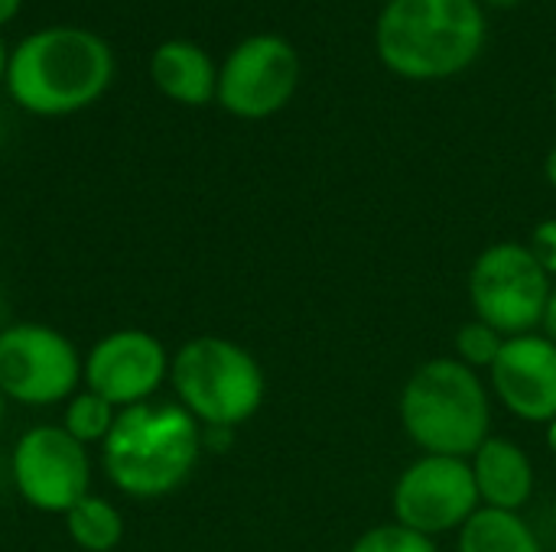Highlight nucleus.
<instances>
[{"instance_id": "obj_1", "label": "nucleus", "mask_w": 556, "mask_h": 552, "mask_svg": "<svg viewBox=\"0 0 556 552\" xmlns=\"http://www.w3.org/2000/svg\"><path fill=\"white\" fill-rule=\"evenodd\" d=\"M111 42L85 26H42L10 49L7 94L36 117H65L91 107L114 81Z\"/></svg>"}, {"instance_id": "obj_2", "label": "nucleus", "mask_w": 556, "mask_h": 552, "mask_svg": "<svg viewBox=\"0 0 556 552\" xmlns=\"http://www.w3.org/2000/svg\"><path fill=\"white\" fill-rule=\"evenodd\" d=\"M202 452L205 429L176 400H150L117 413L101 446V468L124 498L156 501L192 478Z\"/></svg>"}, {"instance_id": "obj_3", "label": "nucleus", "mask_w": 556, "mask_h": 552, "mask_svg": "<svg viewBox=\"0 0 556 552\" xmlns=\"http://www.w3.org/2000/svg\"><path fill=\"white\" fill-rule=\"evenodd\" d=\"M489 36L479 0H388L375 23L378 59L407 81L466 72Z\"/></svg>"}, {"instance_id": "obj_4", "label": "nucleus", "mask_w": 556, "mask_h": 552, "mask_svg": "<svg viewBox=\"0 0 556 552\" xmlns=\"http://www.w3.org/2000/svg\"><path fill=\"white\" fill-rule=\"evenodd\" d=\"M397 416L420 455L469 459L492 436V390L479 371L440 355L410 371Z\"/></svg>"}, {"instance_id": "obj_5", "label": "nucleus", "mask_w": 556, "mask_h": 552, "mask_svg": "<svg viewBox=\"0 0 556 552\" xmlns=\"http://www.w3.org/2000/svg\"><path fill=\"white\" fill-rule=\"evenodd\" d=\"M169 387L176 403L205 433H235L267 397L261 361L225 335H195L173 351Z\"/></svg>"}, {"instance_id": "obj_6", "label": "nucleus", "mask_w": 556, "mask_h": 552, "mask_svg": "<svg viewBox=\"0 0 556 552\" xmlns=\"http://www.w3.org/2000/svg\"><path fill=\"white\" fill-rule=\"evenodd\" d=\"M551 286L554 280L521 241L489 244L472 260L466 280L472 316L495 325L508 338L541 332Z\"/></svg>"}, {"instance_id": "obj_7", "label": "nucleus", "mask_w": 556, "mask_h": 552, "mask_svg": "<svg viewBox=\"0 0 556 552\" xmlns=\"http://www.w3.org/2000/svg\"><path fill=\"white\" fill-rule=\"evenodd\" d=\"M85 355L46 322H13L0 332V394L29 410L62 407L81 390Z\"/></svg>"}, {"instance_id": "obj_8", "label": "nucleus", "mask_w": 556, "mask_h": 552, "mask_svg": "<svg viewBox=\"0 0 556 552\" xmlns=\"http://www.w3.org/2000/svg\"><path fill=\"white\" fill-rule=\"evenodd\" d=\"M10 482L26 508L65 517L91 495V449L72 439L59 423L29 426L10 449Z\"/></svg>"}, {"instance_id": "obj_9", "label": "nucleus", "mask_w": 556, "mask_h": 552, "mask_svg": "<svg viewBox=\"0 0 556 552\" xmlns=\"http://www.w3.org/2000/svg\"><path fill=\"white\" fill-rule=\"evenodd\" d=\"M300 85V55L277 33L241 39L218 65L215 101L241 120H264L283 111Z\"/></svg>"}, {"instance_id": "obj_10", "label": "nucleus", "mask_w": 556, "mask_h": 552, "mask_svg": "<svg viewBox=\"0 0 556 552\" xmlns=\"http://www.w3.org/2000/svg\"><path fill=\"white\" fill-rule=\"evenodd\" d=\"M479 508L469 459L456 455H417L391 488L394 521L430 540L459 534Z\"/></svg>"}, {"instance_id": "obj_11", "label": "nucleus", "mask_w": 556, "mask_h": 552, "mask_svg": "<svg viewBox=\"0 0 556 552\" xmlns=\"http://www.w3.org/2000/svg\"><path fill=\"white\" fill-rule=\"evenodd\" d=\"M173 355L163 338L147 329H114L85 351L81 387L104 397L117 410L156 400L169 384Z\"/></svg>"}, {"instance_id": "obj_12", "label": "nucleus", "mask_w": 556, "mask_h": 552, "mask_svg": "<svg viewBox=\"0 0 556 552\" xmlns=\"http://www.w3.org/2000/svg\"><path fill=\"white\" fill-rule=\"evenodd\" d=\"M489 390L515 420L547 426L556 416V342L541 332L508 338L489 371Z\"/></svg>"}, {"instance_id": "obj_13", "label": "nucleus", "mask_w": 556, "mask_h": 552, "mask_svg": "<svg viewBox=\"0 0 556 552\" xmlns=\"http://www.w3.org/2000/svg\"><path fill=\"white\" fill-rule=\"evenodd\" d=\"M469 468H472V482H476L482 508L521 514L531 504L534 488H538V475H534L531 455L515 439L492 433L469 455Z\"/></svg>"}, {"instance_id": "obj_14", "label": "nucleus", "mask_w": 556, "mask_h": 552, "mask_svg": "<svg viewBox=\"0 0 556 552\" xmlns=\"http://www.w3.org/2000/svg\"><path fill=\"white\" fill-rule=\"evenodd\" d=\"M150 78L163 98L186 107H202L218 91V65L192 39L160 42L150 55Z\"/></svg>"}, {"instance_id": "obj_15", "label": "nucleus", "mask_w": 556, "mask_h": 552, "mask_svg": "<svg viewBox=\"0 0 556 552\" xmlns=\"http://www.w3.org/2000/svg\"><path fill=\"white\" fill-rule=\"evenodd\" d=\"M456 552H544L521 514L479 508L456 534Z\"/></svg>"}, {"instance_id": "obj_16", "label": "nucleus", "mask_w": 556, "mask_h": 552, "mask_svg": "<svg viewBox=\"0 0 556 552\" xmlns=\"http://www.w3.org/2000/svg\"><path fill=\"white\" fill-rule=\"evenodd\" d=\"M65 534L81 552H114L124 543L127 524L114 501L101 495H85L65 517Z\"/></svg>"}, {"instance_id": "obj_17", "label": "nucleus", "mask_w": 556, "mask_h": 552, "mask_svg": "<svg viewBox=\"0 0 556 552\" xmlns=\"http://www.w3.org/2000/svg\"><path fill=\"white\" fill-rule=\"evenodd\" d=\"M117 407L114 403H108L104 397H98V394H91V390H78V394H72L65 403H62V420H59V426L72 436V439H78L81 446H88V449H101L104 442H108V436H111V429H114V423H117Z\"/></svg>"}, {"instance_id": "obj_18", "label": "nucleus", "mask_w": 556, "mask_h": 552, "mask_svg": "<svg viewBox=\"0 0 556 552\" xmlns=\"http://www.w3.org/2000/svg\"><path fill=\"white\" fill-rule=\"evenodd\" d=\"M508 335H502L495 325L482 322V319H469L456 329V338H453V358L463 361L466 368L479 371V374H489L492 364L498 361L502 348H505Z\"/></svg>"}, {"instance_id": "obj_19", "label": "nucleus", "mask_w": 556, "mask_h": 552, "mask_svg": "<svg viewBox=\"0 0 556 552\" xmlns=\"http://www.w3.org/2000/svg\"><path fill=\"white\" fill-rule=\"evenodd\" d=\"M349 552H440L437 550V540L391 521V524H378L371 530H365Z\"/></svg>"}, {"instance_id": "obj_20", "label": "nucleus", "mask_w": 556, "mask_h": 552, "mask_svg": "<svg viewBox=\"0 0 556 552\" xmlns=\"http://www.w3.org/2000/svg\"><path fill=\"white\" fill-rule=\"evenodd\" d=\"M528 251L534 254V260L544 267V273L556 280V218H544L534 224L531 238L525 241Z\"/></svg>"}, {"instance_id": "obj_21", "label": "nucleus", "mask_w": 556, "mask_h": 552, "mask_svg": "<svg viewBox=\"0 0 556 552\" xmlns=\"http://www.w3.org/2000/svg\"><path fill=\"white\" fill-rule=\"evenodd\" d=\"M541 335H547L551 342H556V280L554 286H551V296H547L544 319H541Z\"/></svg>"}, {"instance_id": "obj_22", "label": "nucleus", "mask_w": 556, "mask_h": 552, "mask_svg": "<svg viewBox=\"0 0 556 552\" xmlns=\"http://www.w3.org/2000/svg\"><path fill=\"white\" fill-rule=\"evenodd\" d=\"M23 10V0H0V26L13 23Z\"/></svg>"}, {"instance_id": "obj_23", "label": "nucleus", "mask_w": 556, "mask_h": 552, "mask_svg": "<svg viewBox=\"0 0 556 552\" xmlns=\"http://www.w3.org/2000/svg\"><path fill=\"white\" fill-rule=\"evenodd\" d=\"M13 309H10V293H7V286H3V280H0V332L7 329V325H13Z\"/></svg>"}, {"instance_id": "obj_24", "label": "nucleus", "mask_w": 556, "mask_h": 552, "mask_svg": "<svg viewBox=\"0 0 556 552\" xmlns=\"http://www.w3.org/2000/svg\"><path fill=\"white\" fill-rule=\"evenodd\" d=\"M544 179L551 189H556V146H551V153L544 156Z\"/></svg>"}, {"instance_id": "obj_25", "label": "nucleus", "mask_w": 556, "mask_h": 552, "mask_svg": "<svg viewBox=\"0 0 556 552\" xmlns=\"http://www.w3.org/2000/svg\"><path fill=\"white\" fill-rule=\"evenodd\" d=\"M7 68H10V49H7V42L0 36V85L7 81Z\"/></svg>"}, {"instance_id": "obj_26", "label": "nucleus", "mask_w": 556, "mask_h": 552, "mask_svg": "<svg viewBox=\"0 0 556 552\" xmlns=\"http://www.w3.org/2000/svg\"><path fill=\"white\" fill-rule=\"evenodd\" d=\"M544 439H547V449L556 455V416L544 426Z\"/></svg>"}, {"instance_id": "obj_27", "label": "nucleus", "mask_w": 556, "mask_h": 552, "mask_svg": "<svg viewBox=\"0 0 556 552\" xmlns=\"http://www.w3.org/2000/svg\"><path fill=\"white\" fill-rule=\"evenodd\" d=\"M479 3H492V7H515L518 0H479Z\"/></svg>"}, {"instance_id": "obj_28", "label": "nucleus", "mask_w": 556, "mask_h": 552, "mask_svg": "<svg viewBox=\"0 0 556 552\" xmlns=\"http://www.w3.org/2000/svg\"><path fill=\"white\" fill-rule=\"evenodd\" d=\"M3 420H7V397L0 394V429H3Z\"/></svg>"}, {"instance_id": "obj_29", "label": "nucleus", "mask_w": 556, "mask_h": 552, "mask_svg": "<svg viewBox=\"0 0 556 552\" xmlns=\"http://www.w3.org/2000/svg\"><path fill=\"white\" fill-rule=\"evenodd\" d=\"M554 104H556V78H554Z\"/></svg>"}]
</instances>
